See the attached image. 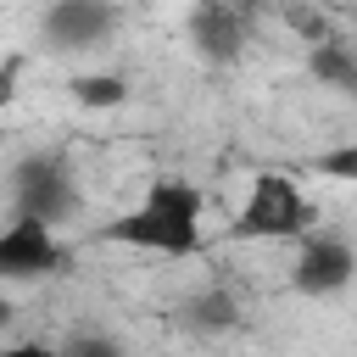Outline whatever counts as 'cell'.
Wrapping results in <instances>:
<instances>
[{"mask_svg": "<svg viewBox=\"0 0 357 357\" xmlns=\"http://www.w3.org/2000/svg\"><path fill=\"white\" fill-rule=\"evenodd\" d=\"M201 190L190 178L156 173L145 184V195L117 212L112 223L95 229V240L106 245H134V251H156V257H195L201 251Z\"/></svg>", "mask_w": 357, "mask_h": 357, "instance_id": "6da1fadb", "label": "cell"}, {"mask_svg": "<svg viewBox=\"0 0 357 357\" xmlns=\"http://www.w3.org/2000/svg\"><path fill=\"white\" fill-rule=\"evenodd\" d=\"M307 229H312V206L296 190V178L290 173H257L234 223H229V240H245V245L251 240H307Z\"/></svg>", "mask_w": 357, "mask_h": 357, "instance_id": "7a4b0ae2", "label": "cell"}, {"mask_svg": "<svg viewBox=\"0 0 357 357\" xmlns=\"http://www.w3.org/2000/svg\"><path fill=\"white\" fill-rule=\"evenodd\" d=\"M11 201H17V218H33V223H73L78 206H84V190L73 178V167L50 151H33L11 167Z\"/></svg>", "mask_w": 357, "mask_h": 357, "instance_id": "3957f363", "label": "cell"}, {"mask_svg": "<svg viewBox=\"0 0 357 357\" xmlns=\"http://www.w3.org/2000/svg\"><path fill=\"white\" fill-rule=\"evenodd\" d=\"M39 33H45V45H50L56 56L100 50V45L117 33V6H112V0H50Z\"/></svg>", "mask_w": 357, "mask_h": 357, "instance_id": "277c9868", "label": "cell"}, {"mask_svg": "<svg viewBox=\"0 0 357 357\" xmlns=\"http://www.w3.org/2000/svg\"><path fill=\"white\" fill-rule=\"evenodd\" d=\"M357 279V251L340 240V234H307V240H296V262H290V284L301 290V296H335V290H346Z\"/></svg>", "mask_w": 357, "mask_h": 357, "instance_id": "5b68a950", "label": "cell"}, {"mask_svg": "<svg viewBox=\"0 0 357 357\" xmlns=\"http://www.w3.org/2000/svg\"><path fill=\"white\" fill-rule=\"evenodd\" d=\"M67 268V245L56 240L50 223H33V218H17L6 234H0V273L11 284H28V279H50Z\"/></svg>", "mask_w": 357, "mask_h": 357, "instance_id": "8992f818", "label": "cell"}, {"mask_svg": "<svg viewBox=\"0 0 357 357\" xmlns=\"http://www.w3.org/2000/svg\"><path fill=\"white\" fill-rule=\"evenodd\" d=\"M245 33H251V22H245L240 0H195V11H190V45H195L201 61H212V67L240 61Z\"/></svg>", "mask_w": 357, "mask_h": 357, "instance_id": "52a82bcc", "label": "cell"}, {"mask_svg": "<svg viewBox=\"0 0 357 357\" xmlns=\"http://www.w3.org/2000/svg\"><path fill=\"white\" fill-rule=\"evenodd\" d=\"M178 324H184V329H201V335H223V329L240 324V301H234V290L206 284V290H195V296L178 307Z\"/></svg>", "mask_w": 357, "mask_h": 357, "instance_id": "ba28073f", "label": "cell"}, {"mask_svg": "<svg viewBox=\"0 0 357 357\" xmlns=\"http://www.w3.org/2000/svg\"><path fill=\"white\" fill-rule=\"evenodd\" d=\"M307 67H312L318 84L340 89L346 100H357V45H346V39H318L312 56H307Z\"/></svg>", "mask_w": 357, "mask_h": 357, "instance_id": "9c48e42d", "label": "cell"}, {"mask_svg": "<svg viewBox=\"0 0 357 357\" xmlns=\"http://www.w3.org/2000/svg\"><path fill=\"white\" fill-rule=\"evenodd\" d=\"M73 100L89 106V112H112V106L128 100V84L117 73H84V78H73Z\"/></svg>", "mask_w": 357, "mask_h": 357, "instance_id": "30bf717a", "label": "cell"}, {"mask_svg": "<svg viewBox=\"0 0 357 357\" xmlns=\"http://www.w3.org/2000/svg\"><path fill=\"white\" fill-rule=\"evenodd\" d=\"M312 173H318V178H335V184H357V139L318 151V156H312Z\"/></svg>", "mask_w": 357, "mask_h": 357, "instance_id": "8fae6325", "label": "cell"}, {"mask_svg": "<svg viewBox=\"0 0 357 357\" xmlns=\"http://www.w3.org/2000/svg\"><path fill=\"white\" fill-rule=\"evenodd\" d=\"M61 357H128L112 335H73L67 346H61Z\"/></svg>", "mask_w": 357, "mask_h": 357, "instance_id": "7c38bea8", "label": "cell"}, {"mask_svg": "<svg viewBox=\"0 0 357 357\" xmlns=\"http://www.w3.org/2000/svg\"><path fill=\"white\" fill-rule=\"evenodd\" d=\"M0 357H61V351H50L45 340H17V346H6Z\"/></svg>", "mask_w": 357, "mask_h": 357, "instance_id": "4fadbf2b", "label": "cell"}]
</instances>
